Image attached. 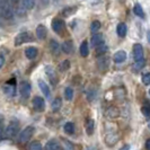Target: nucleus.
I'll return each instance as SVG.
<instances>
[{"instance_id": "5", "label": "nucleus", "mask_w": 150, "mask_h": 150, "mask_svg": "<svg viewBox=\"0 0 150 150\" xmlns=\"http://www.w3.org/2000/svg\"><path fill=\"white\" fill-rule=\"evenodd\" d=\"M66 28V23L60 18H55L52 21V30L57 34H62V32Z\"/></svg>"}, {"instance_id": "19", "label": "nucleus", "mask_w": 150, "mask_h": 150, "mask_svg": "<svg viewBox=\"0 0 150 150\" xmlns=\"http://www.w3.org/2000/svg\"><path fill=\"white\" fill-rule=\"evenodd\" d=\"M94 129H95V122L93 119H88L86 122V132L88 135H91L94 133Z\"/></svg>"}, {"instance_id": "18", "label": "nucleus", "mask_w": 150, "mask_h": 150, "mask_svg": "<svg viewBox=\"0 0 150 150\" xmlns=\"http://www.w3.org/2000/svg\"><path fill=\"white\" fill-rule=\"evenodd\" d=\"M79 52H80V55L83 57V58L88 55V53H89V49H88V42H87L86 40L81 42L80 47H79Z\"/></svg>"}, {"instance_id": "27", "label": "nucleus", "mask_w": 150, "mask_h": 150, "mask_svg": "<svg viewBox=\"0 0 150 150\" xmlns=\"http://www.w3.org/2000/svg\"><path fill=\"white\" fill-rule=\"evenodd\" d=\"M108 62H110L108 58H105V57H104V58H100V59L98 60V67L102 69V68H103V64H104V68L107 69V68H108Z\"/></svg>"}, {"instance_id": "4", "label": "nucleus", "mask_w": 150, "mask_h": 150, "mask_svg": "<svg viewBox=\"0 0 150 150\" xmlns=\"http://www.w3.org/2000/svg\"><path fill=\"white\" fill-rule=\"evenodd\" d=\"M30 41H33L32 33H30V32H22V33H19L15 38V45L18 46V45H22L24 43L30 42Z\"/></svg>"}, {"instance_id": "35", "label": "nucleus", "mask_w": 150, "mask_h": 150, "mask_svg": "<svg viewBox=\"0 0 150 150\" xmlns=\"http://www.w3.org/2000/svg\"><path fill=\"white\" fill-rule=\"evenodd\" d=\"M4 64H5V57H4V53H1L0 54V68L4 67Z\"/></svg>"}, {"instance_id": "8", "label": "nucleus", "mask_w": 150, "mask_h": 150, "mask_svg": "<svg viewBox=\"0 0 150 150\" xmlns=\"http://www.w3.org/2000/svg\"><path fill=\"white\" fill-rule=\"evenodd\" d=\"M30 85L27 81H23L19 85V93L22 95L23 98H28L30 96Z\"/></svg>"}, {"instance_id": "20", "label": "nucleus", "mask_w": 150, "mask_h": 150, "mask_svg": "<svg viewBox=\"0 0 150 150\" xmlns=\"http://www.w3.org/2000/svg\"><path fill=\"white\" fill-rule=\"evenodd\" d=\"M4 91L6 93L7 96H14L15 95V86L10 83H7L4 86Z\"/></svg>"}, {"instance_id": "15", "label": "nucleus", "mask_w": 150, "mask_h": 150, "mask_svg": "<svg viewBox=\"0 0 150 150\" xmlns=\"http://www.w3.org/2000/svg\"><path fill=\"white\" fill-rule=\"evenodd\" d=\"M116 32H117V35L120 38H124L127 35V32H128V26L125 23H120L116 27Z\"/></svg>"}, {"instance_id": "24", "label": "nucleus", "mask_w": 150, "mask_h": 150, "mask_svg": "<svg viewBox=\"0 0 150 150\" xmlns=\"http://www.w3.org/2000/svg\"><path fill=\"white\" fill-rule=\"evenodd\" d=\"M133 13H134L137 16L141 17V18H143V17H144V11H143V8L141 7V5H139V4H135L134 6H133Z\"/></svg>"}, {"instance_id": "16", "label": "nucleus", "mask_w": 150, "mask_h": 150, "mask_svg": "<svg viewBox=\"0 0 150 150\" xmlns=\"http://www.w3.org/2000/svg\"><path fill=\"white\" fill-rule=\"evenodd\" d=\"M61 50L67 54H70V53L74 51V43L72 41H66L62 43V46H61Z\"/></svg>"}, {"instance_id": "40", "label": "nucleus", "mask_w": 150, "mask_h": 150, "mask_svg": "<svg viewBox=\"0 0 150 150\" xmlns=\"http://www.w3.org/2000/svg\"><path fill=\"white\" fill-rule=\"evenodd\" d=\"M149 128H150V124H149Z\"/></svg>"}, {"instance_id": "37", "label": "nucleus", "mask_w": 150, "mask_h": 150, "mask_svg": "<svg viewBox=\"0 0 150 150\" xmlns=\"http://www.w3.org/2000/svg\"><path fill=\"white\" fill-rule=\"evenodd\" d=\"M120 150H130V146H129V144H127V146H123Z\"/></svg>"}, {"instance_id": "31", "label": "nucleus", "mask_w": 150, "mask_h": 150, "mask_svg": "<svg viewBox=\"0 0 150 150\" xmlns=\"http://www.w3.org/2000/svg\"><path fill=\"white\" fill-rule=\"evenodd\" d=\"M107 51V46H106L105 43H102L100 45H98L96 47V52L97 54H104V53Z\"/></svg>"}, {"instance_id": "6", "label": "nucleus", "mask_w": 150, "mask_h": 150, "mask_svg": "<svg viewBox=\"0 0 150 150\" xmlns=\"http://www.w3.org/2000/svg\"><path fill=\"white\" fill-rule=\"evenodd\" d=\"M133 59H134L135 62L138 61H141L143 60V47L141 44L139 43H135L133 45Z\"/></svg>"}, {"instance_id": "36", "label": "nucleus", "mask_w": 150, "mask_h": 150, "mask_svg": "<svg viewBox=\"0 0 150 150\" xmlns=\"http://www.w3.org/2000/svg\"><path fill=\"white\" fill-rule=\"evenodd\" d=\"M146 149L150 150V139H148V140L146 141Z\"/></svg>"}, {"instance_id": "34", "label": "nucleus", "mask_w": 150, "mask_h": 150, "mask_svg": "<svg viewBox=\"0 0 150 150\" xmlns=\"http://www.w3.org/2000/svg\"><path fill=\"white\" fill-rule=\"evenodd\" d=\"M141 79H142V83L143 85H150V72H148V74H144V75H142V77H141Z\"/></svg>"}, {"instance_id": "12", "label": "nucleus", "mask_w": 150, "mask_h": 150, "mask_svg": "<svg viewBox=\"0 0 150 150\" xmlns=\"http://www.w3.org/2000/svg\"><path fill=\"white\" fill-rule=\"evenodd\" d=\"M38 50L36 47H34V46H28V47H26V50H25V55H26V58L30 59V60L35 59V58L38 57Z\"/></svg>"}, {"instance_id": "39", "label": "nucleus", "mask_w": 150, "mask_h": 150, "mask_svg": "<svg viewBox=\"0 0 150 150\" xmlns=\"http://www.w3.org/2000/svg\"><path fill=\"white\" fill-rule=\"evenodd\" d=\"M149 96H150V89H149Z\"/></svg>"}, {"instance_id": "11", "label": "nucleus", "mask_w": 150, "mask_h": 150, "mask_svg": "<svg viewBox=\"0 0 150 150\" xmlns=\"http://www.w3.org/2000/svg\"><path fill=\"white\" fill-rule=\"evenodd\" d=\"M45 150H62V147H61V144L59 143L58 140L51 139L45 144Z\"/></svg>"}, {"instance_id": "17", "label": "nucleus", "mask_w": 150, "mask_h": 150, "mask_svg": "<svg viewBox=\"0 0 150 150\" xmlns=\"http://www.w3.org/2000/svg\"><path fill=\"white\" fill-rule=\"evenodd\" d=\"M102 43H104V38H103V34H95V35H93V38H91V44L93 46H95V47H97L98 45H100Z\"/></svg>"}, {"instance_id": "25", "label": "nucleus", "mask_w": 150, "mask_h": 150, "mask_svg": "<svg viewBox=\"0 0 150 150\" xmlns=\"http://www.w3.org/2000/svg\"><path fill=\"white\" fill-rule=\"evenodd\" d=\"M50 50H51V52L54 53V54H58V51H59V43H58L55 40H51V41H50Z\"/></svg>"}, {"instance_id": "13", "label": "nucleus", "mask_w": 150, "mask_h": 150, "mask_svg": "<svg viewBox=\"0 0 150 150\" xmlns=\"http://www.w3.org/2000/svg\"><path fill=\"white\" fill-rule=\"evenodd\" d=\"M125 59H127V52L123 51V50H120V51L115 52L114 57H113V60L116 63H122L123 61H125Z\"/></svg>"}, {"instance_id": "21", "label": "nucleus", "mask_w": 150, "mask_h": 150, "mask_svg": "<svg viewBox=\"0 0 150 150\" xmlns=\"http://www.w3.org/2000/svg\"><path fill=\"white\" fill-rule=\"evenodd\" d=\"M62 106V99L60 97H57L53 99V102L51 103V107H52L53 112H58Z\"/></svg>"}, {"instance_id": "33", "label": "nucleus", "mask_w": 150, "mask_h": 150, "mask_svg": "<svg viewBox=\"0 0 150 150\" xmlns=\"http://www.w3.org/2000/svg\"><path fill=\"white\" fill-rule=\"evenodd\" d=\"M70 67V62L68 60L63 61L62 63H60V66H59V69H60V71H66L67 69H69Z\"/></svg>"}, {"instance_id": "22", "label": "nucleus", "mask_w": 150, "mask_h": 150, "mask_svg": "<svg viewBox=\"0 0 150 150\" xmlns=\"http://www.w3.org/2000/svg\"><path fill=\"white\" fill-rule=\"evenodd\" d=\"M141 112H142V114L146 116V119L149 120L150 119V103L148 100H146V102L143 103L142 107H141Z\"/></svg>"}, {"instance_id": "28", "label": "nucleus", "mask_w": 150, "mask_h": 150, "mask_svg": "<svg viewBox=\"0 0 150 150\" xmlns=\"http://www.w3.org/2000/svg\"><path fill=\"white\" fill-rule=\"evenodd\" d=\"M64 96H66L68 100H71L72 97H74V89L71 87H67L66 90H64Z\"/></svg>"}, {"instance_id": "9", "label": "nucleus", "mask_w": 150, "mask_h": 150, "mask_svg": "<svg viewBox=\"0 0 150 150\" xmlns=\"http://www.w3.org/2000/svg\"><path fill=\"white\" fill-rule=\"evenodd\" d=\"M38 87H40L41 91L43 93L44 97L51 98V91H50V88H49L47 83H45L44 80H42V79H40V80H38Z\"/></svg>"}, {"instance_id": "38", "label": "nucleus", "mask_w": 150, "mask_h": 150, "mask_svg": "<svg viewBox=\"0 0 150 150\" xmlns=\"http://www.w3.org/2000/svg\"><path fill=\"white\" fill-rule=\"evenodd\" d=\"M148 35H147V38H148V42L150 43V30H148V33H147Z\"/></svg>"}, {"instance_id": "29", "label": "nucleus", "mask_w": 150, "mask_h": 150, "mask_svg": "<svg viewBox=\"0 0 150 150\" xmlns=\"http://www.w3.org/2000/svg\"><path fill=\"white\" fill-rule=\"evenodd\" d=\"M28 150H42V144L40 141H33L30 144Z\"/></svg>"}, {"instance_id": "32", "label": "nucleus", "mask_w": 150, "mask_h": 150, "mask_svg": "<svg viewBox=\"0 0 150 150\" xmlns=\"http://www.w3.org/2000/svg\"><path fill=\"white\" fill-rule=\"evenodd\" d=\"M135 66H134V69L137 70V71H139V70H141L144 66H146V61H144V59L141 61H138V62H134Z\"/></svg>"}, {"instance_id": "10", "label": "nucleus", "mask_w": 150, "mask_h": 150, "mask_svg": "<svg viewBox=\"0 0 150 150\" xmlns=\"http://www.w3.org/2000/svg\"><path fill=\"white\" fill-rule=\"evenodd\" d=\"M44 70H45V74L50 78L51 83H52L53 85H55L57 81H58V78H57V75H55V72H54V69H53L51 66H45Z\"/></svg>"}, {"instance_id": "30", "label": "nucleus", "mask_w": 150, "mask_h": 150, "mask_svg": "<svg viewBox=\"0 0 150 150\" xmlns=\"http://www.w3.org/2000/svg\"><path fill=\"white\" fill-rule=\"evenodd\" d=\"M99 28H100V23L98 22V21H94V22L91 23V25H90V30H91L93 33L97 32Z\"/></svg>"}, {"instance_id": "3", "label": "nucleus", "mask_w": 150, "mask_h": 150, "mask_svg": "<svg viewBox=\"0 0 150 150\" xmlns=\"http://www.w3.org/2000/svg\"><path fill=\"white\" fill-rule=\"evenodd\" d=\"M34 132H35V128L34 127H32V125L26 127L18 135V141L21 143H26L27 141H30V139L34 134Z\"/></svg>"}, {"instance_id": "23", "label": "nucleus", "mask_w": 150, "mask_h": 150, "mask_svg": "<svg viewBox=\"0 0 150 150\" xmlns=\"http://www.w3.org/2000/svg\"><path fill=\"white\" fill-rule=\"evenodd\" d=\"M64 132L67 133V134H74L76 131V128H75V124L72 123V122H67L66 124H64Z\"/></svg>"}, {"instance_id": "2", "label": "nucleus", "mask_w": 150, "mask_h": 150, "mask_svg": "<svg viewBox=\"0 0 150 150\" xmlns=\"http://www.w3.org/2000/svg\"><path fill=\"white\" fill-rule=\"evenodd\" d=\"M18 129H19V123H18V121L11 120L9 122V124L7 125L6 131H4L2 137L6 135L7 138H14V137L17 134V132H18Z\"/></svg>"}, {"instance_id": "14", "label": "nucleus", "mask_w": 150, "mask_h": 150, "mask_svg": "<svg viewBox=\"0 0 150 150\" xmlns=\"http://www.w3.org/2000/svg\"><path fill=\"white\" fill-rule=\"evenodd\" d=\"M46 27L44 25H38L36 27V30H35V34H36V38L38 40H44L46 38Z\"/></svg>"}, {"instance_id": "26", "label": "nucleus", "mask_w": 150, "mask_h": 150, "mask_svg": "<svg viewBox=\"0 0 150 150\" xmlns=\"http://www.w3.org/2000/svg\"><path fill=\"white\" fill-rule=\"evenodd\" d=\"M21 4L25 9H32L35 5V0H22Z\"/></svg>"}, {"instance_id": "1", "label": "nucleus", "mask_w": 150, "mask_h": 150, "mask_svg": "<svg viewBox=\"0 0 150 150\" xmlns=\"http://www.w3.org/2000/svg\"><path fill=\"white\" fill-rule=\"evenodd\" d=\"M1 15L5 19H11L14 17L13 0H1Z\"/></svg>"}, {"instance_id": "7", "label": "nucleus", "mask_w": 150, "mask_h": 150, "mask_svg": "<svg viewBox=\"0 0 150 150\" xmlns=\"http://www.w3.org/2000/svg\"><path fill=\"white\" fill-rule=\"evenodd\" d=\"M33 108L36 111V112H43L45 110V102L44 99L40 96L33 98Z\"/></svg>"}]
</instances>
